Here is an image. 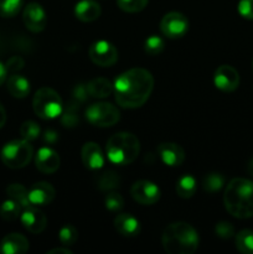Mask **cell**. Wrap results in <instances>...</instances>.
Listing matches in <instances>:
<instances>
[{
  "mask_svg": "<svg viewBox=\"0 0 253 254\" xmlns=\"http://www.w3.org/2000/svg\"><path fill=\"white\" fill-rule=\"evenodd\" d=\"M116 101L123 108L133 109L143 106L154 88V78L144 68H131L119 74L113 84Z\"/></svg>",
  "mask_w": 253,
  "mask_h": 254,
  "instance_id": "obj_1",
  "label": "cell"
},
{
  "mask_svg": "<svg viewBox=\"0 0 253 254\" xmlns=\"http://www.w3.org/2000/svg\"><path fill=\"white\" fill-rule=\"evenodd\" d=\"M223 203L231 216L240 220L253 217V183L247 179H233L226 186Z\"/></svg>",
  "mask_w": 253,
  "mask_h": 254,
  "instance_id": "obj_2",
  "label": "cell"
},
{
  "mask_svg": "<svg viewBox=\"0 0 253 254\" xmlns=\"http://www.w3.org/2000/svg\"><path fill=\"white\" fill-rule=\"evenodd\" d=\"M161 242L169 254H192L198 247V235L189 223L174 222L164 230Z\"/></svg>",
  "mask_w": 253,
  "mask_h": 254,
  "instance_id": "obj_3",
  "label": "cell"
},
{
  "mask_svg": "<svg viewBox=\"0 0 253 254\" xmlns=\"http://www.w3.org/2000/svg\"><path fill=\"white\" fill-rule=\"evenodd\" d=\"M107 158L117 165H129L138 158L140 143L134 134L121 131L107 141Z\"/></svg>",
  "mask_w": 253,
  "mask_h": 254,
  "instance_id": "obj_4",
  "label": "cell"
},
{
  "mask_svg": "<svg viewBox=\"0 0 253 254\" xmlns=\"http://www.w3.org/2000/svg\"><path fill=\"white\" fill-rule=\"evenodd\" d=\"M35 114L41 119H55L61 116L63 104L60 94L49 87H42L32 99Z\"/></svg>",
  "mask_w": 253,
  "mask_h": 254,
  "instance_id": "obj_5",
  "label": "cell"
},
{
  "mask_svg": "<svg viewBox=\"0 0 253 254\" xmlns=\"http://www.w3.org/2000/svg\"><path fill=\"white\" fill-rule=\"evenodd\" d=\"M34 148L25 139L11 140L5 144L0 153L1 161L10 169L25 168L31 161Z\"/></svg>",
  "mask_w": 253,
  "mask_h": 254,
  "instance_id": "obj_6",
  "label": "cell"
},
{
  "mask_svg": "<svg viewBox=\"0 0 253 254\" xmlns=\"http://www.w3.org/2000/svg\"><path fill=\"white\" fill-rule=\"evenodd\" d=\"M86 118L91 124L101 128H107L117 124L121 119V113L118 108L112 103L98 102L93 103L87 108Z\"/></svg>",
  "mask_w": 253,
  "mask_h": 254,
  "instance_id": "obj_7",
  "label": "cell"
},
{
  "mask_svg": "<svg viewBox=\"0 0 253 254\" xmlns=\"http://www.w3.org/2000/svg\"><path fill=\"white\" fill-rule=\"evenodd\" d=\"M88 54L92 62L101 67L112 66L118 60V50L113 44L106 41V40L93 42L89 47Z\"/></svg>",
  "mask_w": 253,
  "mask_h": 254,
  "instance_id": "obj_8",
  "label": "cell"
},
{
  "mask_svg": "<svg viewBox=\"0 0 253 254\" xmlns=\"http://www.w3.org/2000/svg\"><path fill=\"white\" fill-rule=\"evenodd\" d=\"M160 30L164 36L169 37V39L183 37L189 30L188 17L178 11L168 12L161 19Z\"/></svg>",
  "mask_w": 253,
  "mask_h": 254,
  "instance_id": "obj_9",
  "label": "cell"
},
{
  "mask_svg": "<svg viewBox=\"0 0 253 254\" xmlns=\"http://www.w3.org/2000/svg\"><path fill=\"white\" fill-rule=\"evenodd\" d=\"M130 195L140 205H153L160 198V190L148 180H139L130 188Z\"/></svg>",
  "mask_w": 253,
  "mask_h": 254,
  "instance_id": "obj_10",
  "label": "cell"
},
{
  "mask_svg": "<svg viewBox=\"0 0 253 254\" xmlns=\"http://www.w3.org/2000/svg\"><path fill=\"white\" fill-rule=\"evenodd\" d=\"M22 20L27 30L31 32H40L46 26V12L44 7L37 2H30L25 6Z\"/></svg>",
  "mask_w": 253,
  "mask_h": 254,
  "instance_id": "obj_11",
  "label": "cell"
},
{
  "mask_svg": "<svg viewBox=\"0 0 253 254\" xmlns=\"http://www.w3.org/2000/svg\"><path fill=\"white\" fill-rule=\"evenodd\" d=\"M213 82L218 89L223 92H233L240 84V74L230 64H222L218 67L213 76Z\"/></svg>",
  "mask_w": 253,
  "mask_h": 254,
  "instance_id": "obj_12",
  "label": "cell"
},
{
  "mask_svg": "<svg viewBox=\"0 0 253 254\" xmlns=\"http://www.w3.org/2000/svg\"><path fill=\"white\" fill-rule=\"evenodd\" d=\"M60 163L59 154L50 148H41L35 155V165L44 174H54L59 170Z\"/></svg>",
  "mask_w": 253,
  "mask_h": 254,
  "instance_id": "obj_13",
  "label": "cell"
},
{
  "mask_svg": "<svg viewBox=\"0 0 253 254\" xmlns=\"http://www.w3.org/2000/svg\"><path fill=\"white\" fill-rule=\"evenodd\" d=\"M20 218L24 227L31 233H41L47 225L46 216L34 206L25 208L24 212L20 215Z\"/></svg>",
  "mask_w": 253,
  "mask_h": 254,
  "instance_id": "obj_14",
  "label": "cell"
},
{
  "mask_svg": "<svg viewBox=\"0 0 253 254\" xmlns=\"http://www.w3.org/2000/svg\"><path fill=\"white\" fill-rule=\"evenodd\" d=\"M158 153L163 163L171 168L180 166L185 160V151L175 143H161L158 146Z\"/></svg>",
  "mask_w": 253,
  "mask_h": 254,
  "instance_id": "obj_15",
  "label": "cell"
},
{
  "mask_svg": "<svg viewBox=\"0 0 253 254\" xmlns=\"http://www.w3.org/2000/svg\"><path fill=\"white\" fill-rule=\"evenodd\" d=\"M55 198V189L51 184L36 183L29 190V200L32 206H46Z\"/></svg>",
  "mask_w": 253,
  "mask_h": 254,
  "instance_id": "obj_16",
  "label": "cell"
},
{
  "mask_svg": "<svg viewBox=\"0 0 253 254\" xmlns=\"http://www.w3.org/2000/svg\"><path fill=\"white\" fill-rule=\"evenodd\" d=\"M81 158L84 166L91 170H98L104 165L103 153L98 144L93 143V141H88L84 144L82 148Z\"/></svg>",
  "mask_w": 253,
  "mask_h": 254,
  "instance_id": "obj_17",
  "label": "cell"
},
{
  "mask_svg": "<svg viewBox=\"0 0 253 254\" xmlns=\"http://www.w3.org/2000/svg\"><path fill=\"white\" fill-rule=\"evenodd\" d=\"M29 250V241L20 233H10L2 238L0 252L4 254H24Z\"/></svg>",
  "mask_w": 253,
  "mask_h": 254,
  "instance_id": "obj_18",
  "label": "cell"
},
{
  "mask_svg": "<svg viewBox=\"0 0 253 254\" xmlns=\"http://www.w3.org/2000/svg\"><path fill=\"white\" fill-rule=\"evenodd\" d=\"M101 6L94 0H81L74 6V15L83 22H91L101 16Z\"/></svg>",
  "mask_w": 253,
  "mask_h": 254,
  "instance_id": "obj_19",
  "label": "cell"
},
{
  "mask_svg": "<svg viewBox=\"0 0 253 254\" xmlns=\"http://www.w3.org/2000/svg\"><path fill=\"white\" fill-rule=\"evenodd\" d=\"M114 227L124 237H135L140 232V225L135 217L129 213H121L114 218Z\"/></svg>",
  "mask_w": 253,
  "mask_h": 254,
  "instance_id": "obj_20",
  "label": "cell"
},
{
  "mask_svg": "<svg viewBox=\"0 0 253 254\" xmlns=\"http://www.w3.org/2000/svg\"><path fill=\"white\" fill-rule=\"evenodd\" d=\"M87 88H88L89 96L93 98H106L109 97L114 91L113 84L111 81L103 77H98L87 83Z\"/></svg>",
  "mask_w": 253,
  "mask_h": 254,
  "instance_id": "obj_21",
  "label": "cell"
},
{
  "mask_svg": "<svg viewBox=\"0 0 253 254\" xmlns=\"http://www.w3.org/2000/svg\"><path fill=\"white\" fill-rule=\"evenodd\" d=\"M7 91L15 98H25L30 93V82L21 74H11L7 78Z\"/></svg>",
  "mask_w": 253,
  "mask_h": 254,
  "instance_id": "obj_22",
  "label": "cell"
},
{
  "mask_svg": "<svg viewBox=\"0 0 253 254\" xmlns=\"http://www.w3.org/2000/svg\"><path fill=\"white\" fill-rule=\"evenodd\" d=\"M6 193L10 198L16 201L24 210L32 206L29 200V191L21 184H11V185H9L6 188Z\"/></svg>",
  "mask_w": 253,
  "mask_h": 254,
  "instance_id": "obj_23",
  "label": "cell"
},
{
  "mask_svg": "<svg viewBox=\"0 0 253 254\" xmlns=\"http://www.w3.org/2000/svg\"><path fill=\"white\" fill-rule=\"evenodd\" d=\"M175 189L176 193L181 198H190L195 195L196 190H197V183H196L193 176L184 175L183 178H180L178 180Z\"/></svg>",
  "mask_w": 253,
  "mask_h": 254,
  "instance_id": "obj_24",
  "label": "cell"
},
{
  "mask_svg": "<svg viewBox=\"0 0 253 254\" xmlns=\"http://www.w3.org/2000/svg\"><path fill=\"white\" fill-rule=\"evenodd\" d=\"M119 185H121V178L116 171L107 170L97 179V186L102 191H112L119 188Z\"/></svg>",
  "mask_w": 253,
  "mask_h": 254,
  "instance_id": "obj_25",
  "label": "cell"
},
{
  "mask_svg": "<svg viewBox=\"0 0 253 254\" xmlns=\"http://www.w3.org/2000/svg\"><path fill=\"white\" fill-rule=\"evenodd\" d=\"M78 104L76 101L71 102L66 109H62L61 113V123L66 128H73L79 123V116H78Z\"/></svg>",
  "mask_w": 253,
  "mask_h": 254,
  "instance_id": "obj_26",
  "label": "cell"
},
{
  "mask_svg": "<svg viewBox=\"0 0 253 254\" xmlns=\"http://www.w3.org/2000/svg\"><path fill=\"white\" fill-rule=\"evenodd\" d=\"M236 247L243 254H253V231L242 230L236 235Z\"/></svg>",
  "mask_w": 253,
  "mask_h": 254,
  "instance_id": "obj_27",
  "label": "cell"
},
{
  "mask_svg": "<svg viewBox=\"0 0 253 254\" xmlns=\"http://www.w3.org/2000/svg\"><path fill=\"white\" fill-rule=\"evenodd\" d=\"M21 212V206L9 197V200H5L0 206V217L5 221L16 220Z\"/></svg>",
  "mask_w": 253,
  "mask_h": 254,
  "instance_id": "obj_28",
  "label": "cell"
},
{
  "mask_svg": "<svg viewBox=\"0 0 253 254\" xmlns=\"http://www.w3.org/2000/svg\"><path fill=\"white\" fill-rule=\"evenodd\" d=\"M202 185L203 190L207 191V192H217L225 185V178H223V175H221L218 173H211L205 176Z\"/></svg>",
  "mask_w": 253,
  "mask_h": 254,
  "instance_id": "obj_29",
  "label": "cell"
},
{
  "mask_svg": "<svg viewBox=\"0 0 253 254\" xmlns=\"http://www.w3.org/2000/svg\"><path fill=\"white\" fill-rule=\"evenodd\" d=\"M22 0H0V16L14 17L19 14Z\"/></svg>",
  "mask_w": 253,
  "mask_h": 254,
  "instance_id": "obj_30",
  "label": "cell"
},
{
  "mask_svg": "<svg viewBox=\"0 0 253 254\" xmlns=\"http://www.w3.org/2000/svg\"><path fill=\"white\" fill-rule=\"evenodd\" d=\"M60 242L64 247H68L76 243V241L78 240V232H77L76 227L72 225H66L60 230Z\"/></svg>",
  "mask_w": 253,
  "mask_h": 254,
  "instance_id": "obj_31",
  "label": "cell"
},
{
  "mask_svg": "<svg viewBox=\"0 0 253 254\" xmlns=\"http://www.w3.org/2000/svg\"><path fill=\"white\" fill-rule=\"evenodd\" d=\"M40 133H41V130H40L39 124L32 121L24 122L21 127H20V135H21L22 139L27 141L35 140V139L39 138Z\"/></svg>",
  "mask_w": 253,
  "mask_h": 254,
  "instance_id": "obj_32",
  "label": "cell"
},
{
  "mask_svg": "<svg viewBox=\"0 0 253 254\" xmlns=\"http://www.w3.org/2000/svg\"><path fill=\"white\" fill-rule=\"evenodd\" d=\"M144 50L146 54L151 55V56L159 55L164 50V40L160 36L151 35L144 42Z\"/></svg>",
  "mask_w": 253,
  "mask_h": 254,
  "instance_id": "obj_33",
  "label": "cell"
},
{
  "mask_svg": "<svg viewBox=\"0 0 253 254\" xmlns=\"http://www.w3.org/2000/svg\"><path fill=\"white\" fill-rule=\"evenodd\" d=\"M117 4L123 11L139 12L148 5V0H117Z\"/></svg>",
  "mask_w": 253,
  "mask_h": 254,
  "instance_id": "obj_34",
  "label": "cell"
},
{
  "mask_svg": "<svg viewBox=\"0 0 253 254\" xmlns=\"http://www.w3.org/2000/svg\"><path fill=\"white\" fill-rule=\"evenodd\" d=\"M104 203H106L107 210H109L111 212H118V211H121L124 206L123 197H122L118 192H109L108 195L106 196Z\"/></svg>",
  "mask_w": 253,
  "mask_h": 254,
  "instance_id": "obj_35",
  "label": "cell"
},
{
  "mask_svg": "<svg viewBox=\"0 0 253 254\" xmlns=\"http://www.w3.org/2000/svg\"><path fill=\"white\" fill-rule=\"evenodd\" d=\"M215 233L220 238H223V240H230L231 237H233L235 235V228L231 225L230 222H226V221H221L216 225L215 227Z\"/></svg>",
  "mask_w": 253,
  "mask_h": 254,
  "instance_id": "obj_36",
  "label": "cell"
},
{
  "mask_svg": "<svg viewBox=\"0 0 253 254\" xmlns=\"http://www.w3.org/2000/svg\"><path fill=\"white\" fill-rule=\"evenodd\" d=\"M238 12L245 19L253 20V0H241L238 4Z\"/></svg>",
  "mask_w": 253,
  "mask_h": 254,
  "instance_id": "obj_37",
  "label": "cell"
},
{
  "mask_svg": "<svg viewBox=\"0 0 253 254\" xmlns=\"http://www.w3.org/2000/svg\"><path fill=\"white\" fill-rule=\"evenodd\" d=\"M89 93L88 88H87V84H78V86L74 87L73 89V98L77 103H83L88 99Z\"/></svg>",
  "mask_w": 253,
  "mask_h": 254,
  "instance_id": "obj_38",
  "label": "cell"
},
{
  "mask_svg": "<svg viewBox=\"0 0 253 254\" xmlns=\"http://www.w3.org/2000/svg\"><path fill=\"white\" fill-rule=\"evenodd\" d=\"M5 67H6L7 72H16L24 67V60L19 56H14L11 59H9V61L6 62Z\"/></svg>",
  "mask_w": 253,
  "mask_h": 254,
  "instance_id": "obj_39",
  "label": "cell"
},
{
  "mask_svg": "<svg viewBox=\"0 0 253 254\" xmlns=\"http://www.w3.org/2000/svg\"><path fill=\"white\" fill-rule=\"evenodd\" d=\"M44 140L47 141V143H49V144L56 143V141L59 140V134H57L56 131H54V130H51V129H49V130H46V133H45Z\"/></svg>",
  "mask_w": 253,
  "mask_h": 254,
  "instance_id": "obj_40",
  "label": "cell"
},
{
  "mask_svg": "<svg viewBox=\"0 0 253 254\" xmlns=\"http://www.w3.org/2000/svg\"><path fill=\"white\" fill-rule=\"evenodd\" d=\"M47 254H72V251L68 250V248H54V250L49 251Z\"/></svg>",
  "mask_w": 253,
  "mask_h": 254,
  "instance_id": "obj_41",
  "label": "cell"
},
{
  "mask_svg": "<svg viewBox=\"0 0 253 254\" xmlns=\"http://www.w3.org/2000/svg\"><path fill=\"white\" fill-rule=\"evenodd\" d=\"M6 74H7V69L5 67V64H2L0 62V86L6 81Z\"/></svg>",
  "mask_w": 253,
  "mask_h": 254,
  "instance_id": "obj_42",
  "label": "cell"
},
{
  "mask_svg": "<svg viewBox=\"0 0 253 254\" xmlns=\"http://www.w3.org/2000/svg\"><path fill=\"white\" fill-rule=\"evenodd\" d=\"M5 123H6V112L2 104L0 103V129L5 126Z\"/></svg>",
  "mask_w": 253,
  "mask_h": 254,
  "instance_id": "obj_43",
  "label": "cell"
},
{
  "mask_svg": "<svg viewBox=\"0 0 253 254\" xmlns=\"http://www.w3.org/2000/svg\"><path fill=\"white\" fill-rule=\"evenodd\" d=\"M247 171H248V174H250V175L252 176V178H253V158L251 159L250 161H248V165H247Z\"/></svg>",
  "mask_w": 253,
  "mask_h": 254,
  "instance_id": "obj_44",
  "label": "cell"
},
{
  "mask_svg": "<svg viewBox=\"0 0 253 254\" xmlns=\"http://www.w3.org/2000/svg\"><path fill=\"white\" fill-rule=\"evenodd\" d=\"M252 67H253V61H252Z\"/></svg>",
  "mask_w": 253,
  "mask_h": 254,
  "instance_id": "obj_45",
  "label": "cell"
}]
</instances>
